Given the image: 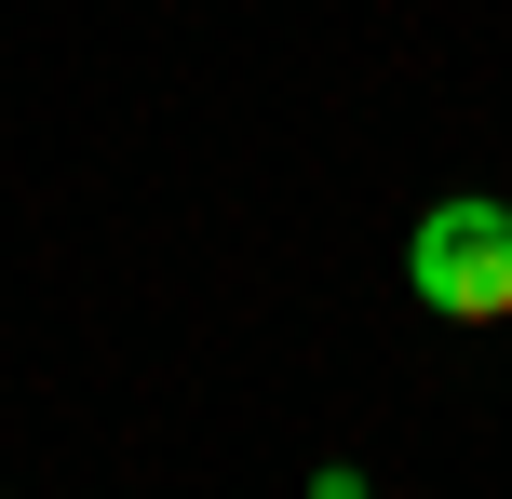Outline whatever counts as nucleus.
<instances>
[{"instance_id":"f257e3e1","label":"nucleus","mask_w":512,"mask_h":499,"mask_svg":"<svg viewBox=\"0 0 512 499\" xmlns=\"http://www.w3.org/2000/svg\"><path fill=\"white\" fill-rule=\"evenodd\" d=\"M405 284L432 324H512V203L499 189H459L405 230Z\"/></svg>"}]
</instances>
